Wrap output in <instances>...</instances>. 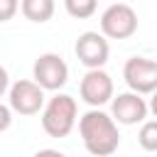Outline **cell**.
I'll return each instance as SVG.
<instances>
[{
  "label": "cell",
  "instance_id": "obj_1",
  "mask_svg": "<svg viewBox=\"0 0 157 157\" xmlns=\"http://www.w3.org/2000/svg\"><path fill=\"white\" fill-rule=\"evenodd\" d=\"M78 135L86 152L93 157H110L120 147V130L101 108H91L78 118Z\"/></svg>",
  "mask_w": 157,
  "mask_h": 157
},
{
  "label": "cell",
  "instance_id": "obj_2",
  "mask_svg": "<svg viewBox=\"0 0 157 157\" xmlns=\"http://www.w3.org/2000/svg\"><path fill=\"white\" fill-rule=\"evenodd\" d=\"M78 105L76 98L69 93H54L44 101L42 108V128L49 137H66L76 125Z\"/></svg>",
  "mask_w": 157,
  "mask_h": 157
},
{
  "label": "cell",
  "instance_id": "obj_3",
  "mask_svg": "<svg viewBox=\"0 0 157 157\" xmlns=\"http://www.w3.org/2000/svg\"><path fill=\"white\" fill-rule=\"evenodd\" d=\"M137 32V12L128 2H113L101 15V34L105 39H128Z\"/></svg>",
  "mask_w": 157,
  "mask_h": 157
},
{
  "label": "cell",
  "instance_id": "obj_4",
  "mask_svg": "<svg viewBox=\"0 0 157 157\" xmlns=\"http://www.w3.org/2000/svg\"><path fill=\"white\" fill-rule=\"evenodd\" d=\"M32 81L42 91H56L59 93V88H64L69 81V66L54 52L39 54L32 64Z\"/></svg>",
  "mask_w": 157,
  "mask_h": 157
},
{
  "label": "cell",
  "instance_id": "obj_5",
  "mask_svg": "<svg viewBox=\"0 0 157 157\" xmlns=\"http://www.w3.org/2000/svg\"><path fill=\"white\" fill-rule=\"evenodd\" d=\"M123 78L130 93L147 96L157 88V61L150 56H130L123 66Z\"/></svg>",
  "mask_w": 157,
  "mask_h": 157
},
{
  "label": "cell",
  "instance_id": "obj_6",
  "mask_svg": "<svg viewBox=\"0 0 157 157\" xmlns=\"http://www.w3.org/2000/svg\"><path fill=\"white\" fill-rule=\"evenodd\" d=\"M44 91L32 78H20L7 88V108L20 115H37L44 108Z\"/></svg>",
  "mask_w": 157,
  "mask_h": 157
},
{
  "label": "cell",
  "instance_id": "obj_7",
  "mask_svg": "<svg viewBox=\"0 0 157 157\" xmlns=\"http://www.w3.org/2000/svg\"><path fill=\"white\" fill-rule=\"evenodd\" d=\"M78 96L86 105L91 108H101L105 103H110V98L115 96V88H113V78L108 71L103 69H91L83 74L81 83H78Z\"/></svg>",
  "mask_w": 157,
  "mask_h": 157
},
{
  "label": "cell",
  "instance_id": "obj_8",
  "mask_svg": "<svg viewBox=\"0 0 157 157\" xmlns=\"http://www.w3.org/2000/svg\"><path fill=\"white\" fill-rule=\"evenodd\" d=\"M74 52H76V59L91 71V69H103L108 56H110V47H108V39L101 34V32H81L76 37V44H74Z\"/></svg>",
  "mask_w": 157,
  "mask_h": 157
},
{
  "label": "cell",
  "instance_id": "obj_9",
  "mask_svg": "<svg viewBox=\"0 0 157 157\" xmlns=\"http://www.w3.org/2000/svg\"><path fill=\"white\" fill-rule=\"evenodd\" d=\"M147 101L137 93H118L110 98V118L115 125H137V123H145L147 120Z\"/></svg>",
  "mask_w": 157,
  "mask_h": 157
},
{
  "label": "cell",
  "instance_id": "obj_10",
  "mask_svg": "<svg viewBox=\"0 0 157 157\" xmlns=\"http://www.w3.org/2000/svg\"><path fill=\"white\" fill-rule=\"evenodd\" d=\"M20 10L29 22H47L54 15V2L52 0H22Z\"/></svg>",
  "mask_w": 157,
  "mask_h": 157
},
{
  "label": "cell",
  "instance_id": "obj_11",
  "mask_svg": "<svg viewBox=\"0 0 157 157\" xmlns=\"http://www.w3.org/2000/svg\"><path fill=\"white\" fill-rule=\"evenodd\" d=\"M137 142L145 152H155L157 150V120H145L140 132H137Z\"/></svg>",
  "mask_w": 157,
  "mask_h": 157
},
{
  "label": "cell",
  "instance_id": "obj_12",
  "mask_svg": "<svg viewBox=\"0 0 157 157\" xmlns=\"http://www.w3.org/2000/svg\"><path fill=\"white\" fill-rule=\"evenodd\" d=\"M64 7H66V12H69L71 17L86 20V17H91V15L96 12V0H66Z\"/></svg>",
  "mask_w": 157,
  "mask_h": 157
},
{
  "label": "cell",
  "instance_id": "obj_13",
  "mask_svg": "<svg viewBox=\"0 0 157 157\" xmlns=\"http://www.w3.org/2000/svg\"><path fill=\"white\" fill-rule=\"evenodd\" d=\"M17 10H20V2L17 0H0V22L12 20V15Z\"/></svg>",
  "mask_w": 157,
  "mask_h": 157
},
{
  "label": "cell",
  "instance_id": "obj_14",
  "mask_svg": "<svg viewBox=\"0 0 157 157\" xmlns=\"http://www.w3.org/2000/svg\"><path fill=\"white\" fill-rule=\"evenodd\" d=\"M10 125H12V110L5 103H0V132H5Z\"/></svg>",
  "mask_w": 157,
  "mask_h": 157
},
{
  "label": "cell",
  "instance_id": "obj_15",
  "mask_svg": "<svg viewBox=\"0 0 157 157\" xmlns=\"http://www.w3.org/2000/svg\"><path fill=\"white\" fill-rule=\"evenodd\" d=\"M7 88H10V74L5 66H0V98L7 93Z\"/></svg>",
  "mask_w": 157,
  "mask_h": 157
},
{
  "label": "cell",
  "instance_id": "obj_16",
  "mask_svg": "<svg viewBox=\"0 0 157 157\" xmlns=\"http://www.w3.org/2000/svg\"><path fill=\"white\" fill-rule=\"evenodd\" d=\"M34 157H66V155H64V152H59V150L44 147V150H37V152H34Z\"/></svg>",
  "mask_w": 157,
  "mask_h": 157
}]
</instances>
